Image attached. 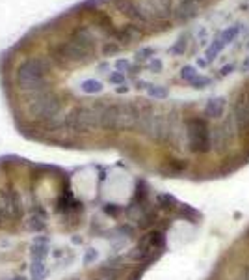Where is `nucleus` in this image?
<instances>
[{
    "label": "nucleus",
    "instance_id": "obj_1",
    "mask_svg": "<svg viewBox=\"0 0 249 280\" xmlns=\"http://www.w3.org/2000/svg\"><path fill=\"white\" fill-rule=\"evenodd\" d=\"M47 62L43 58H26L17 67L19 88L28 94H36L47 90Z\"/></svg>",
    "mask_w": 249,
    "mask_h": 280
},
{
    "label": "nucleus",
    "instance_id": "obj_2",
    "mask_svg": "<svg viewBox=\"0 0 249 280\" xmlns=\"http://www.w3.org/2000/svg\"><path fill=\"white\" fill-rule=\"evenodd\" d=\"M26 112L32 120L54 123L61 112V101L54 92L41 90L36 94H28L26 99Z\"/></svg>",
    "mask_w": 249,
    "mask_h": 280
},
{
    "label": "nucleus",
    "instance_id": "obj_3",
    "mask_svg": "<svg viewBox=\"0 0 249 280\" xmlns=\"http://www.w3.org/2000/svg\"><path fill=\"white\" fill-rule=\"evenodd\" d=\"M101 107L103 103L91 107H74L67 112L61 125L71 133H93L101 127Z\"/></svg>",
    "mask_w": 249,
    "mask_h": 280
},
{
    "label": "nucleus",
    "instance_id": "obj_4",
    "mask_svg": "<svg viewBox=\"0 0 249 280\" xmlns=\"http://www.w3.org/2000/svg\"><path fill=\"white\" fill-rule=\"evenodd\" d=\"M186 142L193 153H206L212 142H210V131L203 118H190L186 122Z\"/></svg>",
    "mask_w": 249,
    "mask_h": 280
},
{
    "label": "nucleus",
    "instance_id": "obj_5",
    "mask_svg": "<svg viewBox=\"0 0 249 280\" xmlns=\"http://www.w3.org/2000/svg\"><path fill=\"white\" fill-rule=\"evenodd\" d=\"M54 56L58 58L59 66H67V64H86V62L93 60L95 50L84 47V45H80V43L74 41V39H69V41H63L61 45H58Z\"/></svg>",
    "mask_w": 249,
    "mask_h": 280
},
{
    "label": "nucleus",
    "instance_id": "obj_6",
    "mask_svg": "<svg viewBox=\"0 0 249 280\" xmlns=\"http://www.w3.org/2000/svg\"><path fill=\"white\" fill-rule=\"evenodd\" d=\"M140 120V107L134 103H117V129H134Z\"/></svg>",
    "mask_w": 249,
    "mask_h": 280
},
{
    "label": "nucleus",
    "instance_id": "obj_7",
    "mask_svg": "<svg viewBox=\"0 0 249 280\" xmlns=\"http://www.w3.org/2000/svg\"><path fill=\"white\" fill-rule=\"evenodd\" d=\"M153 21H166L173 15V0H145Z\"/></svg>",
    "mask_w": 249,
    "mask_h": 280
},
{
    "label": "nucleus",
    "instance_id": "obj_8",
    "mask_svg": "<svg viewBox=\"0 0 249 280\" xmlns=\"http://www.w3.org/2000/svg\"><path fill=\"white\" fill-rule=\"evenodd\" d=\"M17 219L13 189H0V220Z\"/></svg>",
    "mask_w": 249,
    "mask_h": 280
},
{
    "label": "nucleus",
    "instance_id": "obj_9",
    "mask_svg": "<svg viewBox=\"0 0 249 280\" xmlns=\"http://www.w3.org/2000/svg\"><path fill=\"white\" fill-rule=\"evenodd\" d=\"M234 123L240 131L249 129V92L244 94L234 105Z\"/></svg>",
    "mask_w": 249,
    "mask_h": 280
},
{
    "label": "nucleus",
    "instance_id": "obj_10",
    "mask_svg": "<svg viewBox=\"0 0 249 280\" xmlns=\"http://www.w3.org/2000/svg\"><path fill=\"white\" fill-rule=\"evenodd\" d=\"M231 140H233V133L229 131V123L216 127L214 133H210V142H212V148L218 153H223L231 144Z\"/></svg>",
    "mask_w": 249,
    "mask_h": 280
},
{
    "label": "nucleus",
    "instance_id": "obj_11",
    "mask_svg": "<svg viewBox=\"0 0 249 280\" xmlns=\"http://www.w3.org/2000/svg\"><path fill=\"white\" fill-rule=\"evenodd\" d=\"M71 39L78 41L80 45L88 47V49H91V50L97 49V34H95V30L89 28V26H76L74 32H73Z\"/></svg>",
    "mask_w": 249,
    "mask_h": 280
},
{
    "label": "nucleus",
    "instance_id": "obj_12",
    "mask_svg": "<svg viewBox=\"0 0 249 280\" xmlns=\"http://www.w3.org/2000/svg\"><path fill=\"white\" fill-rule=\"evenodd\" d=\"M101 127L103 129H117V103L101 107Z\"/></svg>",
    "mask_w": 249,
    "mask_h": 280
},
{
    "label": "nucleus",
    "instance_id": "obj_13",
    "mask_svg": "<svg viewBox=\"0 0 249 280\" xmlns=\"http://www.w3.org/2000/svg\"><path fill=\"white\" fill-rule=\"evenodd\" d=\"M197 10H199V2H195V0H182L173 13H175V17H177L178 21H188V19H193L197 15Z\"/></svg>",
    "mask_w": 249,
    "mask_h": 280
},
{
    "label": "nucleus",
    "instance_id": "obj_14",
    "mask_svg": "<svg viewBox=\"0 0 249 280\" xmlns=\"http://www.w3.org/2000/svg\"><path fill=\"white\" fill-rule=\"evenodd\" d=\"M225 107H227L225 98L218 96V98H212V99H208V101H206L205 114H206L208 118H214V120H218V118H221V116H223V112H225Z\"/></svg>",
    "mask_w": 249,
    "mask_h": 280
},
{
    "label": "nucleus",
    "instance_id": "obj_15",
    "mask_svg": "<svg viewBox=\"0 0 249 280\" xmlns=\"http://www.w3.org/2000/svg\"><path fill=\"white\" fill-rule=\"evenodd\" d=\"M140 37H142V30L136 25H127L116 32V39L119 43H132V41H138Z\"/></svg>",
    "mask_w": 249,
    "mask_h": 280
},
{
    "label": "nucleus",
    "instance_id": "obj_16",
    "mask_svg": "<svg viewBox=\"0 0 249 280\" xmlns=\"http://www.w3.org/2000/svg\"><path fill=\"white\" fill-rule=\"evenodd\" d=\"M45 226H47V217L43 211H34L24 220V228L30 231H41L45 230Z\"/></svg>",
    "mask_w": 249,
    "mask_h": 280
},
{
    "label": "nucleus",
    "instance_id": "obj_17",
    "mask_svg": "<svg viewBox=\"0 0 249 280\" xmlns=\"http://www.w3.org/2000/svg\"><path fill=\"white\" fill-rule=\"evenodd\" d=\"M78 90L82 92V94H101L103 90H104V86H103V82L101 81H97V79H86V81H82L80 84H78Z\"/></svg>",
    "mask_w": 249,
    "mask_h": 280
},
{
    "label": "nucleus",
    "instance_id": "obj_18",
    "mask_svg": "<svg viewBox=\"0 0 249 280\" xmlns=\"http://www.w3.org/2000/svg\"><path fill=\"white\" fill-rule=\"evenodd\" d=\"M225 41L221 39V37H214L212 43L206 47V52H205V56H206V60L208 62H214L216 58H218V54L221 52V50L225 49Z\"/></svg>",
    "mask_w": 249,
    "mask_h": 280
},
{
    "label": "nucleus",
    "instance_id": "obj_19",
    "mask_svg": "<svg viewBox=\"0 0 249 280\" xmlns=\"http://www.w3.org/2000/svg\"><path fill=\"white\" fill-rule=\"evenodd\" d=\"M97 277H101V279L104 280H119L121 279V269H119L117 265H114V264H108V265L99 267Z\"/></svg>",
    "mask_w": 249,
    "mask_h": 280
},
{
    "label": "nucleus",
    "instance_id": "obj_20",
    "mask_svg": "<svg viewBox=\"0 0 249 280\" xmlns=\"http://www.w3.org/2000/svg\"><path fill=\"white\" fill-rule=\"evenodd\" d=\"M95 21H97V26L101 28V30H104L106 34L116 37V28H114V23H112V19L108 17L106 13H95Z\"/></svg>",
    "mask_w": 249,
    "mask_h": 280
},
{
    "label": "nucleus",
    "instance_id": "obj_21",
    "mask_svg": "<svg viewBox=\"0 0 249 280\" xmlns=\"http://www.w3.org/2000/svg\"><path fill=\"white\" fill-rule=\"evenodd\" d=\"M186 49H188V34L180 36L177 41L169 47V54H171V56H182V54L186 52Z\"/></svg>",
    "mask_w": 249,
    "mask_h": 280
},
{
    "label": "nucleus",
    "instance_id": "obj_22",
    "mask_svg": "<svg viewBox=\"0 0 249 280\" xmlns=\"http://www.w3.org/2000/svg\"><path fill=\"white\" fill-rule=\"evenodd\" d=\"M240 32H242V26H240V25H231V26H227L225 30L220 34V37L225 41V45H231V43H233V41L240 36Z\"/></svg>",
    "mask_w": 249,
    "mask_h": 280
},
{
    "label": "nucleus",
    "instance_id": "obj_23",
    "mask_svg": "<svg viewBox=\"0 0 249 280\" xmlns=\"http://www.w3.org/2000/svg\"><path fill=\"white\" fill-rule=\"evenodd\" d=\"M147 94H149V98L153 99H158V101H162V99H166L169 96V90H167L166 86H156V84H151L147 88Z\"/></svg>",
    "mask_w": 249,
    "mask_h": 280
},
{
    "label": "nucleus",
    "instance_id": "obj_24",
    "mask_svg": "<svg viewBox=\"0 0 249 280\" xmlns=\"http://www.w3.org/2000/svg\"><path fill=\"white\" fill-rule=\"evenodd\" d=\"M47 275V267H45V262H37L32 260V280H41Z\"/></svg>",
    "mask_w": 249,
    "mask_h": 280
},
{
    "label": "nucleus",
    "instance_id": "obj_25",
    "mask_svg": "<svg viewBox=\"0 0 249 280\" xmlns=\"http://www.w3.org/2000/svg\"><path fill=\"white\" fill-rule=\"evenodd\" d=\"M180 77H182L186 82H193V81L199 77V71H197L195 66H184V67L180 69Z\"/></svg>",
    "mask_w": 249,
    "mask_h": 280
},
{
    "label": "nucleus",
    "instance_id": "obj_26",
    "mask_svg": "<svg viewBox=\"0 0 249 280\" xmlns=\"http://www.w3.org/2000/svg\"><path fill=\"white\" fill-rule=\"evenodd\" d=\"M154 54H156V49L154 47H143L136 52V60L138 62H149L151 58H154Z\"/></svg>",
    "mask_w": 249,
    "mask_h": 280
},
{
    "label": "nucleus",
    "instance_id": "obj_27",
    "mask_svg": "<svg viewBox=\"0 0 249 280\" xmlns=\"http://www.w3.org/2000/svg\"><path fill=\"white\" fill-rule=\"evenodd\" d=\"M147 69L151 71V73H162V69H164V62L160 60L158 56H154L151 60L147 62Z\"/></svg>",
    "mask_w": 249,
    "mask_h": 280
},
{
    "label": "nucleus",
    "instance_id": "obj_28",
    "mask_svg": "<svg viewBox=\"0 0 249 280\" xmlns=\"http://www.w3.org/2000/svg\"><path fill=\"white\" fill-rule=\"evenodd\" d=\"M119 49H121V43H119V41H108L106 45L103 47V54H104V56H112V54L119 52Z\"/></svg>",
    "mask_w": 249,
    "mask_h": 280
},
{
    "label": "nucleus",
    "instance_id": "obj_29",
    "mask_svg": "<svg viewBox=\"0 0 249 280\" xmlns=\"http://www.w3.org/2000/svg\"><path fill=\"white\" fill-rule=\"evenodd\" d=\"M191 86H193V88H197V90H201V88H208V86L212 84V79H210V77H205V75H199V77H197V79H195V81H193V82H190Z\"/></svg>",
    "mask_w": 249,
    "mask_h": 280
},
{
    "label": "nucleus",
    "instance_id": "obj_30",
    "mask_svg": "<svg viewBox=\"0 0 249 280\" xmlns=\"http://www.w3.org/2000/svg\"><path fill=\"white\" fill-rule=\"evenodd\" d=\"M156 200H158V204H160L162 207H173L175 204H177V200H175L171 195H158Z\"/></svg>",
    "mask_w": 249,
    "mask_h": 280
},
{
    "label": "nucleus",
    "instance_id": "obj_31",
    "mask_svg": "<svg viewBox=\"0 0 249 280\" xmlns=\"http://www.w3.org/2000/svg\"><path fill=\"white\" fill-rule=\"evenodd\" d=\"M116 69H117L119 73H125V71H132L131 60H127V58H119V60L116 62Z\"/></svg>",
    "mask_w": 249,
    "mask_h": 280
},
{
    "label": "nucleus",
    "instance_id": "obj_32",
    "mask_svg": "<svg viewBox=\"0 0 249 280\" xmlns=\"http://www.w3.org/2000/svg\"><path fill=\"white\" fill-rule=\"evenodd\" d=\"M108 81H110L112 84H116V86H123V84H125V73H119V71H114V73H110V77H108Z\"/></svg>",
    "mask_w": 249,
    "mask_h": 280
},
{
    "label": "nucleus",
    "instance_id": "obj_33",
    "mask_svg": "<svg viewBox=\"0 0 249 280\" xmlns=\"http://www.w3.org/2000/svg\"><path fill=\"white\" fill-rule=\"evenodd\" d=\"M97 260V250L95 248H88L86 252H84V264L86 265H89L91 262H95Z\"/></svg>",
    "mask_w": 249,
    "mask_h": 280
},
{
    "label": "nucleus",
    "instance_id": "obj_34",
    "mask_svg": "<svg viewBox=\"0 0 249 280\" xmlns=\"http://www.w3.org/2000/svg\"><path fill=\"white\" fill-rule=\"evenodd\" d=\"M236 69V66L234 64H227V66H223L221 69H220V77H229V75L233 73Z\"/></svg>",
    "mask_w": 249,
    "mask_h": 280
},
{
    "label": "nucleus",
    "instance_id": "obj_35",
    "mask_svg": "<svg viewBox=\"0 0 249 280\" xmlns=\"http://www.w3.org/2000/svg\"><path fill=\"white\" fill-rule=\"evenodd\" d=\"M197 41H199L201 45H206V43H208V30H206V28H201V30H199Z\"/></svg>",
    "mask_w": 249,
    "mask_h": 280
},
{
    "label": "nucleus",
    "instance_id": "obj_36",
    "mask_svg": "<svg viewBox=\"0 0 249 280\" xmlns=\"http://www.w3.org/2000/svg\"><path fill=\"white\" fill-rule=\"evenodd\" d=\"M240 69H242L244 73H249V54L246 56V60L242 62V67H240Z\"/></svg>",
    "mask_w": 249,
    "mask_h": 280
},
{
    "label": "nucleus",
    "instance_id": "obj_37",
    "mask_svg": "<svg viewBox=\"0 0 249 280\" xmlns=\"http://www.w3.org/2000/svg\"><path fill=\"white\" fill-rule=\"evenodd\" d=\"M208 64H210V62L206 60V58H197V66H199V67H206Z\"/></svg>",
    "mask_w": 249,
    "mask_h": 280
},
{
    "label": "nucleus",
    "instance_id": "obj_38",
    "mask_svg": "<svg viewBox=\"0 0 249 280\" xmlns=\"http://www.w3.org/2000/svg\"><path fill=\"white\" fill-rule=\"evenodd\" d=\"M117 92H119V94H125V92H129V88L123 84V86H119V88H117Z\"/></svg>",
    "mask_w": 249,
    "mask_h": 280
},
{
    "label": "nucleus",
    "instance_id": "obj_39",
    "mask_svg": "<svg viewBox=\"0 0 249 280\" xmlns=\"http://www.w3.org/2000/svg\"><path fill=\"white\" fill-rule=\"evenodd\" d=\"M10 280H26L24 277H13V279H10Z\"/></svg>",
    "mask_w": 249,
    "mask_h": 280
},
{
    "label": "nucleus",
    "instance_id": "obj_40",
    "mask_svg": "<svg viewBox=\"0 0 249 280\" xmlns=\"http://www.w3.org/2000/svg\"><path fill=\"white\" fill-rule=\"evenodd\" d=\"M244 280H249V269L246 271V279H244Z\"/></svg>",
    "mask_w": 249,
    "mask_h": 280
},
{
    "label": "nucleus",
    "instance_id": "obj_41",
    "mask_svg": "<svg viewBox=\"0 0 249 280\" xmlns=\"http://www.w3.org/2000/svg\"><path fill=\"white\" fill-rule=\"evenodd\" d=\"M91 280H104V279H101V277H97V275H95V277H93Z\"/></svg>",
    "mask_w": 249,
    "mask_h": 280
},
{
    "label": "nucleus",
    "instance_id": "obj_42",
    "mask_svg": "<svg viewBox=\"0 0 249 280\" xmlns=\"http://www.w3.org/2000/svg\"><path fill=\"white\" fill-rule=\"evenodd\" d=\"M71 280H84V279H78V277H76V279H71Z\"/></svg>",
    "mask_w": 249,
    "mask_h": 280
},
{
    "label": "nucleus",
    "instance_id": "obj_43",
    "mask_svg": "<svg viewBox=\"0 0 249 280\" xmlns=\"http://www.w3.org/2000/svg\"><path fill=\"white\" fill-rule=\"evenodd\" d=\"M248 50H249V41H248Z\"/></svg>",
    "mask_w": 249,
    "mask_h": 280
},
{
    "label": "nucleus",
    "instance_id": "obj_44",
    "mask_svg": "<svg viewBox=\"0 0 249 280\" xmlns=\"http://www.w3.org/2000/svg\"><path fill=\"white\" fill-rule=\"evenodd\" d=\"M195 2H201V0H195Z\"/></svg>",
    "mask_w": 249,
    "mask_h": 280
}]
</instances>
